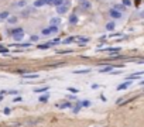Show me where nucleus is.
<instances>
[{
  "label": "nucleus",
  "mask_w": 144,
  "mask_h": 127,
  "mask_svg": "<svg viewBox=\"0 0 144 127\" xmlns=\"http://www.w3.org/2000/svg\"><path fill=\"white\" fill-rule=\"evenodd\" d=\"M66 11H68V6L66 4H61L57 7V13L58 14H65Z\"/></svg>",
  "instance_id": "nucleus-1"
},
{
  "label": "nucleus",
  "mask_w": 144,
  "mask_h": 127,
  "mask_svg": "<svg viewBox=\"0 0 144 127\" xmlns=\"http://www.w3.org/2000/svg\"><path fill=\"white\" fill-rule=\"evenodd\" d=\"M110 16H112L113 18H120L122 17V13L117 11V10H114V9H110Z\"/></svg>",
  "instance_id": "nucleus-2"
},
{
  "label": "nucleus",
  "mask_w": 144,
  "mask_h": 127,
  "mask_svg": "<svg viewBox=\"0 0 144 127\" xmlns=\"http://www.w3.org/2000/svg\"><path fill=\"white\" fill-rule=\"evenodd\" d=\"M114 69V66H112V65H107V66H105V68H102L99 72H102V74H106V72H110V71H113Z\"/></svg>",
  "instance_id": "nucleus-3"
},
{
  "label": "nucleus",
  "mask_w": 144,
  "mask_h": 127,
  "mask_svg": "<svg viewBox=\"0 0 144 127\" xmlns=\"http://www.w3.org/2000/svg\"><path fill=\"white\" fill-rule=\"evenodd\" d=\"M49 23H51V26H59V24H61V18H51V20H49Z\"/></svg>",
  "instance_id": "nucleus-4"
},
{
  "label": "nucleus",
  "mask_w": 144,
  "mask_h": 127,
  "mask_svg": "<svg viewBox=\"0 0 144 127\" xmlns=\"http://www.w3.org/2000/svg\"><path fill=\"white\" fill-rule=\"evenodd\" d=\"M129 85H130V82H129V81H127V82H124L123 85H119V86H117V90H123V89H127V88H129Z\"/></svg>",
  "instance_id": "nucleus-5"
},
{
  "label": "nucleus",
  "mask_w": 144,
  "mask_h": 127,
  "mask_svg": "<svg viewBox=\"0 0 144 127\" xmlns=\"http://www.w3.org/2000/svg\"><path fill=\"white\" fill-rule=\"evenodd\" d=\"M69 23H71V24H76V23H78V17H76L75 14L69 16Z\"/></svg>",
  "instance_id": "nucleus-6"
},
{
  "label": "nucleus",
  "mask_w": 144,
  "mask_h": 127,
  "mask_svg": "<svg viewBox=\"0 0 144 127\" xmlns=\"http://www.w3.org/2000/svg\"><path fill=\"white\" fill-rule=\"evenodd\" d=\"M44 4H45V1H44V0H35V1H34L35 7H41V6H44Z\"/></svg>",
  "instance_id": "nucleus-7"
},
{
  "label": "nucleus",
  "mask_w": 144,
  "mask_h": 127,
  "mask_svg": "<svg viewBox=\"0 0 144 127\" xmlns=\"http://www.w3.org/2000/svg\"><path fill=\"white\" fill-rule=\"evenodd\" d=\"M23 35H24V33H18V34H14L13 38L16 40V41H20V40L23 38Z\"/></svg>",
  "instance_id": "nucleus-8"
},
{
  "label": "nucleus",
  "mask_w": 144,
  "mask_h": 127,
  "mask_svg": "<svg viewBox=\"0 0 144 127\" xmlns=\"http://www.w3.org/2000/svg\"><path fill=\"white\" fill-rule=\"evenodd\" d=\"M23 75H24V78H26V79H35V78H38V75H37V74H33V75L23 74Z\"/></svg>",
  "instance_id": "nucleus-9"
},
{
  "label": "nucleus",
  "mask_w": 144,
  "mask_h": 127,
  "mask_svg": "<svg viewBox=\"0 0 144 127\" xmlns=\"http://www.w3.org/2000/svg\"><path fill=\"white\" fill-rule=\"evenodd\" d=\"M61 4H64V0H52V6H55V7H58Z\"/></svg>",
  "instance_id": "nucleus-10"
},
{
  "label": "nucleus",
  "mask_w": 144,
  "mask_h": 127,
  "mask_svg": "<svg viewBox=\"0 0 144 127\" xmlns=\"http://www.w3.org/2000/svg\"><path fill=\"white\" fill-rule=\"evenodd\" d=\"M18 33H24V30L23 28H20V27H17V28H14V30H11V34H18Z\"/></svg>",
  "instance_id": "nucleus-11"
},
{
  "label": "nucleus",
  "mask_w": 144,
  "mask_h": 127,
  "mask_svg": "<svg viewBox=\"0 0 144 127\" xmlns=\"http://www.w3.org/2000/svg\"><path fill=\"white\" fill-rule=\"evenodd\" d=\"M7 21H9V24H16L17 23V17H7Z\"/></svg>",
  "instance_id": "nucleus-12"
},
{
  "label": "nucleus",
  "mask_w": 144,
  "mask_h": 127,
  "mask_svg": "<svg viewBox=\"0 0 144 127\" xmlns=\"http://www.w3.org/2000/svg\"><path fill=\"white\" fill-rule=\"evenodd\" d=\"M45 90H48V86H44V88H37V89H34V92H35V93L45 92Z\"/></svg>",
  "instance_id": "nucleus-13"
},
{
  "label": "nucleus",
  "mask_w": 144,
  "mask_h": 127,
  "mask_svg": "<svg viewBox=\"0 0 144 127\" xmlns=\"http://www.w3.org/2000/svg\"><path fill=\"white\" fill-rule=\"evenodd\" d=\"M106 28H107L109 31L114 30V23H107V24H106Z\"/></svg>",
  "instance_id": "nucleus-14"
},
{
  "label": "nucleus",
  "mask_w": 144,
  "mask_h": 127,
  "mask_svg": "<svg viewBox=\"0 0 144 127\" xmlns=\"http://www.w3.org/2000/svg\"><path fill=\"white\" fill-rule=\"evenodd\" d=\"M82 7H83V9H91V3L85 0V1H82Z\"/></svg>",
  "instance_id": "nucleus-15"
},
{
  "label": "nucleus",
  "mask_w": 144,
  "mask_h": 127,
  "mask_svg": "<svg viewBox=\"0 0 144 127\" xmlns=\"http://www.w3.org/2000/svg\"><path fill=\"white\" fill-rule=\"evenodd\" d=\"M7 17H9V13H7V11H3V13L0 14V20H6Z\"/></svg>",
  "instance_id": "nucleus-16"
},
{
  "label": "nucleus",
  "mask_w": 144,
  "mask_h": 127,
  "mask_svg": "<svg viewBox=\"0 0 144 127\" xmlns=\"http://www.w3.org/2000/svg\"><path fill=\"white\" fill-rule=\"evenodd\" d=\"M26 3H27V0H20V1H18L17 4V7H24V6H26Z\"/></svg>",
  "instance_id": "nucleus-17"
},
{
  "label": "nucleus",
  "mask_w": 144,
  "mask_h": 127,
  "mask_svg": "<svg viewBox=\"0 0 144 127\" xmlns=\"http://www.w3.org/2000/svg\"><path fill=\"white\" fill-rule=\"evenodd\" d=\"M49 47H51V45H49V42H48V44H41V45H38L40 49H47V48H49Z\"/></svg>",
  "instance_id": "nucleus-18"
},
{
  "label": "nucleus",
  "mask_w": 144,
  "mask_h": 127,
  "mask_svg": "<svg viewBox=\"0 0 144 127\" xmlns=\"http://www.w3.org/2000/svg\"><path fill=\"white\" fill-rule=\"evenodd\" d=\"M107 51L112 52V54H117V52H120V48H109Z\"/></svg>",
  "instance_id": "nucleus-19"
},
{
  "label": "nucleus",
  "mask_w": 144,
  "mask_h": 127,
  "mask_svg": "<svg viewBox=\"0 0 144 127\" xmlns=\"http://www.w3.org/2000/svg\"><path fill=\"white\" fill-rule=\"evenodd\" d=\"M81 106H83V107H88V106H91V102L89 100H83L82 103H79Z\"/></svg>",
  "instance_id": "nucleus-20"
},
{
  "label": "nucleus",
  "mask_w": 144,
  "mask_h": 127,
  "mask_svg": "<svg viewBox=\"0 0 144 127\" xmlns=\"http://www.w3.org/2000/svg\"><path fill=\"white\" fill-rule=\"evenodd\" d=\"M88 72H91L89 69H81V71H75L74 74H88Z\"/></svg>",
  "instance_id": "nucleus-21"
},
{
  "label": "nucleus",
  "mask_w": 144,
  "mask_h": 127,
  "mask_svg": "<svg viewBox=\"0 0 144 127\" xmlns=\"http://www.w3.org/2000/svg\"><path fill=\"white\" fill-rule=\"evenodd\" d=\"M69 103L68 102H65V103H58V107H69Z\"/></svg>",
  "instance_id": "nucleus-22"
},
{
  "label": "nucleus",
  "mask_w": 144,
  "mask_h": 127,
  "mask_svg": "<svg viewBox=\"0 0 144 127\" xmlns=\"http://www.w3.org/2000/svg\"><path fill=\"white\" fill-rule=\"evenodd\" d=\"M78 40L81 42H88V41H89V38H86V37H78Z\"/></svg>",
  "instance_id": "nucleus-23"
},
{
  "label": "nucleus",
  "mask_w": 144,
  "mask_h": 127,
  "mask_svg": "<svg viewBox=\"0 0 144 127\" xmlns=\"http://www.w3.org/2000/svg\"><path fill=\"white\" fill-rule=\"evenodd\" d=\"M49 31H51V33H57V31H58V27L51 26V27H49Z\"/></svg>",
  "instance_id": "nucleus-24"
},
{
  "label": "nucleus",
  "mask_w": 144,
  "mask_h": 127,
  "mask_svg": "<svg viewBox=\"0 0 144 127\" xmlns=\"http://www.w3.org/2000/svg\"><path fill=\"white\" fill-rule=\"evenodd\" d=\"M43 34H44V35L51 34V31H49V28H44V30H43Z\"/></svg>",
  "instance_id": "nucleus-25"
},
{
  "label": "nucleus",
  "mask_w": 144,
  "mask_h": 127,
  "mask_svg": "<svg viewBox=\"0 0 144 127\" xmlns=\"http://www.w3.org/2000/svg\"><path fill=\"white\" fill-rule=\"evenodd\" d=\"M123 9H124V7H123L122 4H116V6H114V10H117V11H119V10H123Z\"/></svg>",
  "instance_id": "nucleus-26"
},
{
  "label": "nucleus",
  "mask_w": 144,
  "mask_h": 127,
  "mask_svg": "<svg viewBox=\"0 0 144 127\" xmlns=\"http://www.w3.org/2000/svg\"><path fill=\"white\" fill-rule=\"evenodd\" d=\"M72 41H74V37H69V38H68V40H65L64 42H65V44H69V42H72Z\"/></svg>",
  "instance_id": "nucleus-27"
},
{
  "label": "nucleus",
  "mask_w": 144,
  "mask_h": 127,
  "mask_svg": "<svg viewBox=\"0 0 144 127\" xmlns=\"http://www.w3.org/2000/svg\"><path fill=\"white\" fill-rule=\"evenodd\" d=\"M123 4H124V6H130L131 1H130V0H123Z\"/></svg>",
  "instance_id": "nucleus-28"
},
{
  "label": "nucleus",
  "mask_w": 144,
  "mask_h": 127,
  "mask_svg": "<svg viewBox=\"0 0 144 127\" xmlns=\"http://www.w3.org/2000/svg\"><path fill=\"white\" fill-rule=\"evenodd\" d=\"M40 100H41V102H47L48 100V96H44V97L41 96V97H40Z\"/></svg>",
  "instance_id": "nucleus-29"
},
{
  "label": "nucleus",
  "mask_w": 144,
  "mask_h": 127,
  "mask_svg": "<svg viewBox=\"0 0 144 127\" xmlns=\"http://www.w3.org/2000/svg\"><path fill=\"white\" fill-rule=\"evenodd\" d=\"M37 40H38L37 35H31V41H37Z\"/></svg>",
  "instance_id": "nucleus-30"
},
{
  "label": "nucleus",
  "mask_w": 144,
  "mask_h": 127,
  "mask_svg": "<svg viewBox=\"0 0 144 127\" xmlns=\"http://www.w3.org/2000/svg\"><path fill=\"white\" fill-rule=\"evenodd\" d=\"M45 1V4H52V0H44Z\"/></svg>",
  "instance_id": "nucleus-31"
},
{
  "label": "nucleus",
  "mask_w": 144,
  "mask_h": 127,
  "mask_svg": "<svg viewBox=\"0 0 144 127\" xmlns=\"http://www.w3.org/2000/svg\"><path fill=\"white\" fill-rule=\"evenodd\" d=\"M6 51H7V49H6L4 47H0V52H6Z\"/></svg>",
  "instance_id": "nucleus-32"
},
{
  "label": "nucleus",
  "mask_w": 144,
  "mask_h": 127,
  "mask_svg": "<svg viewBox=\"0 0 144 127\" xmlns=\"http://www.w3.org/2000/svg\"><path fill=\"white\" fill-rule=\"evenodd\" d=\"M69 92H78V90H76V89H75V88H69Z\"/></svg>",
  "instance_id": "nucleus-33"
},
{
  "label": "nucleus",
  "mask_w": 144,
  "mask_h": 127,
  "mask_svg": "<svg viewBox=\"0 0 144 127\" xmlns=\"http://www.w3.org/2000/svg\"><path fill=\"white\" fill-rule=\"evenodd\" d=\"M4 113H6V114H10V109H7V107H6V109H4Z\"/></svg>",
  "instance_id": "nucleus-34"
},
{
  "label": "nucleus",
  "mask_w": 144,
  "mask_h": 127,
  "mask_svg": "<svg viewBox=\"0 0 144 127\" xmlns=\"http://www.w3.org/2000/svg\"><path fill=\"white\" fill-rule=\"evenodd\" d=\"M20 100H21V97H18V96L14 97V102H20Z\"/></svg>",
  "instance_id": "nucleus-35"
},
{
  "label": "nucleus",
  "mask_w": 144,
  "mask_h": 127,
  "mask_svg": "<svg viewBox=\"0 0 144 127\" xmlns=\"http://www.w3.org/2000/svg\"><path fill=\"white\" fill-rule=\"evenodd\" d=\"M81 1H85V0H81Z\"/></svg>",
  "instance_id": "nucleus-36"
}]
</instances>
